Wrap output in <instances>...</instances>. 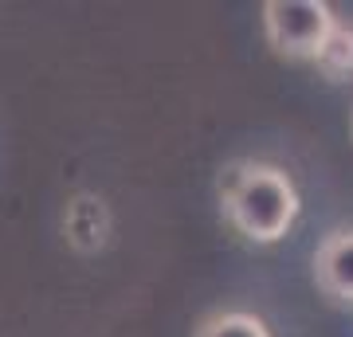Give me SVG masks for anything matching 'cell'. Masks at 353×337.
<instances>
[{"label":"cell","mask_w":353,"mask_h":337,"mask_svg":"<svg viewBox=\"0 0 353 337\" xmlns=\"http://www.w3.org/2000/svg\"><path fill=\"white\" fill-rule=\"evenodd\" d=\"M224 220L248 243H279L299 220V188L271 161H240L220 181Z\"/></svg>","instance_id":"1"},{"label":"cell","mask_w":353,"mask_h":337,"mask_svg":"<svg viewBox=\"0 0 353 337\" xmlns=\"http://www.w3.org/2000/svg\"><path fill=\"white\" fill-rule=\"evenodd\" d=\"M334 24H338V16L322 0H267L263 4L267 43L279 59L290 63H314Z\"/></svg>","instance_id":"2"},{"label":"cell","mask_w":353,"mask_h":337,"mask_svg":"<svg viewBox=\"0 0 353 337\" xmlns=\"http://www.w3.org/2000/svg\"><path fill=\"white\" fill-rule=\"evenodd\" d=\"M314 283L326 298L353 302V227H338L318 243Z\"/></svg>","instance_id":"3"},{"label":"cell","mask_w":353,"mask_h":337,"mask_svg":"<svg viewBox=\"0 0 353 337\" xmlns=\"http://www.w3.org/2000/svg\"><path fill=\"white\" fill-rule=\"evenodd\" d=\"M63 232H67V243L79 255L102 251L106 247V236H110V208H106V200L94 196V192H75V196L67 200Z\"/></svg>","instance_id":"4"},{"label":"cell","mask_w":353,"mask_h":337,"mask_svg":"<svg viewBox=\"0 0 353 337\" xmlns=\"http://www.w3.org/2000/svg\"><path fill=\"white\" fill-rule=\"evenodd\" d=\"M192 337H271V329L248 310H216L192 329Z\"/></svg>","instance_id":"5"},{"label":"cell","mask_w":353,"mask_h":337,"mask_svg":"<svg viewBox=\"0 0 353 337\" xmlns=\"http://www.w3.org/2000/svg\"><path fill=\"white\" fill-rule=\"evenodd\" d=\"M314 63L330 83H345V79L353 75V28L334 24V32H330V39L322 43Z\"/></svg>","instance_id":"6"}]
</instances>
